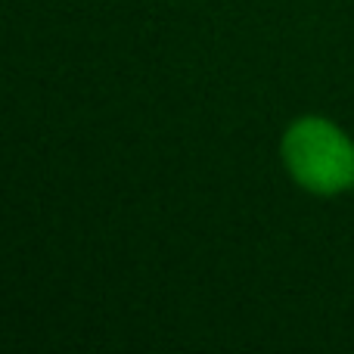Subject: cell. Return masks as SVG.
Wrapping results in <instances>:
<instances>
[{"label":"cell","instance_id":"6da1fadb","mask_svg":"<svg viewBox=\"0 0 354 354\" xmlns=\"http://www.w3.org/2000/svg\"><path fill=\"white\" fill-rule=\"evenodd\" d=\"M283 159L289 174L311 193H339L354 183V147L326 118H299L286 131Z\"/></svg>","mask_w":354,"mask_h":354}]
</instances>
